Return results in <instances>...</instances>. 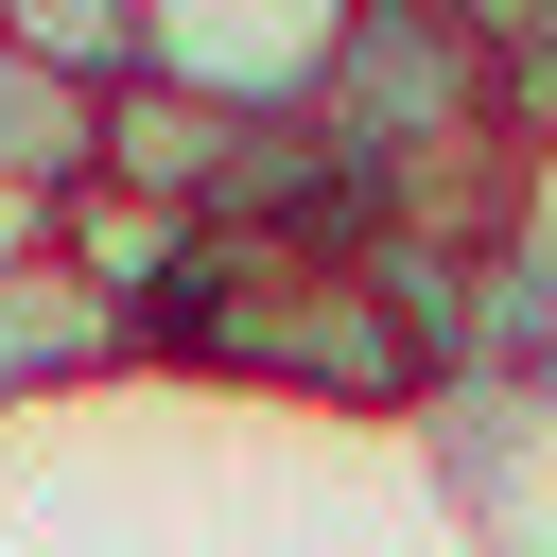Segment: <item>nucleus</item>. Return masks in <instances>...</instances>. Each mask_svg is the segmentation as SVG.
Listing matches in <instances>:
<instances>
[{"label": "nucleus", "instance_id": "nucleus-1", "mask_svg": "<svg viewBox=\"0 0 557 557\" xmlns=\"http://www.w3.org/2000/svg\"><path fill=\"white\" fill-rule=\"evenodd\" d=\"M261 139H278V104L122 70V87H104V174H87V191H122V209H157V226H226L244 174H261Z\"/></svg>", "mask_w": 557, "mask_h": 557}, {"label": "nucleus", "instance_id": "nucleus-2", "mask_svg": "<svg viewBox=\"0 0 557 557\" xmlns=\"http://www.w3.org/2000/svg\"><path fill=\"white\" fill-rule=\"evenodd\" d=\"M104 366H139L122 313H104L70 261H0V418H17V400H70V383H104Z\"/></svg>", "mask_w": 557, "mask_h": 557}, {"label": "nucleus", "instance_id": "nucleus-3", "mask_svg": "<svg viewBox=\"0 0 557 557\" xmlns=\"http://www.w3.org/2000/svg\"><path fill=\"white\" fill-rule=\"evenodd\" d=\"M87 174H104V87H70L52 52H17V35H0V191L70 209Z\"/></svg>", "mask_w": 557, "mask_h": 557}, {"label": "nucleus", "instance_id": "nucleus-4", "mask_svg": "<svg viewBox=\"0 0 557 557\" xmlns=\"http://www.w3.org/2000/svg\"><path fill=\"white\" fill-rule=\"evenodd\" d=\"M0 35H17V52H52L70 87H122V70L157 52V0H0Z\"/></svg>", "mask_w": 557, "mask_h": 557}]
</instances>
